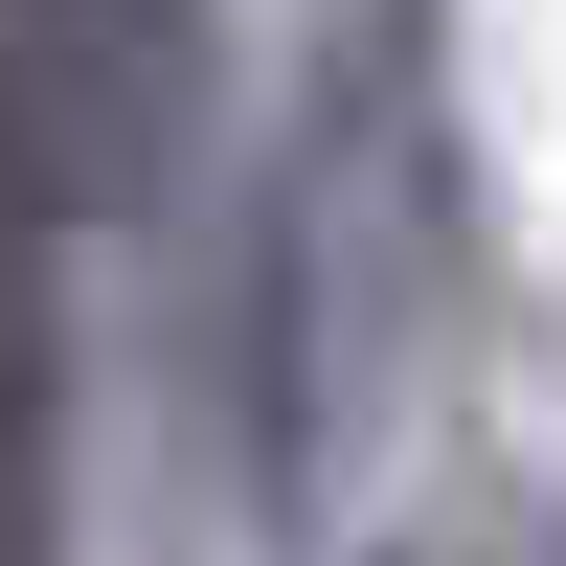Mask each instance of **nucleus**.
Masks as SVG:
<instances>
[{
  "mask_svg": "<svg viewBox=\"0 0 566 566\" xmlns=\"http://www.w3.org/2000/svg\"><path fill=\"white\" fill-rule=\"evenodd\" d=\"M408 295H431V181H408L386 69H340L295 114V159H272V205H250V272H227V317H250L227 408H250V499L272 522H317L363 476V431L408 386Z\"/></svg>",
  "mask_w": 566,
  "mask_h": 566,
  "instance_id": "obj_1",
  "label": "nucleus"
},
{
  "mask_svg": "<svg viewBox=\"0 0 566 566\" xmlns=\"http://www.w3.org/2000/svg\"><path fill=\"white\" fill-rule=\"evenodd\" d=\"M45 227H69V136H45V45L0 23V566H45V522H69V272H45Z\"/></svg>",
  "mask_w": 566,
  "mask_h": 566,
  "instance_id": "obj_2",
  "label": "nucleus"
}]
</instances>
